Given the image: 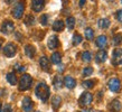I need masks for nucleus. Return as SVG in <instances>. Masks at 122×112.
<instances>
[{"mask_svg":"<svg viewBox=\"0 0 122 112\" xmlns=\"http://www.w3.org/2000/svg\"><path fill=\"white\" fill-rule=\"evenodd\" d=\"M14 29H15L14 22L10 21V20H6V21H4V24L1 25V29H0V31H1L2 34H5V35H9V34H11L12 31H14Z\"/></svg>","mask_w":122,"mask_h":112,"instance_id":"nucleus-7","label":"nucleus"},{"mask_svg":"<svg viewBox=\"0 0 122 112\" xmlns=\"http://www.w3.org/2000/svg\"><path fill=\"white\" fill-rule=\"evenodd\" d=\"M99 26H100V28L107 29V28H109V26H110V20L107 18L100 19V20H99Z\"/></svg>","mask_w":122,"mask_h":112,"instance_id":"nucleus-23","label":"nucleus"},{"mask_svg":"<svg viewBox=\"0 0 122 112\" xmlns=\"http://www.w3.org/2000/svg\"><path fill=\"white\" fill-rule=\"evenodd\" d=\"M64 84V80L63 77L61 76V75H56L55 77H54V86H55L56 89H61Z\"/></svg>","mask_w":122,"mask_h":112,"instance_id":"nucleus-19","label":"nucleus"},{"mask_svg":"<svg viewBox=\"0 0 122 112\" xmlns=\"http://www.w3.org/2000/svg\"><path fill=\"white\" fill-rule=\"evenodd\" d=\"M17 53V46L14 43H8L4 47V54L7 57H14Z\"/></svg>","mask_w":122,"mask_h":112,"instance_id":"nucleus-6","label":"nucleus"},{"mask_svg":"<svg viewBox=\"0 0 122 112\" xmlns=\"http://www.w3.org/2000/svg\"><path fill=\"white\" fill-rule=\"evenodd\" d=\"M81 112H92V111H91V110H82Z\"/></svg>","mask_w":122,"mask_h":112,"instance_id":"nucleus-38","label":"nucleus"},{"mask_svg":"<svg viewBox=\"0 0 122 112\" xmlns=\"http://www.w3.org/2000/svg\"><path fill=\"white\" fill-rule=\"evenodd\" d=\"M21 107H22V110L25 112H31L34 109V103L31 101V99L29 97H25L22 99Z\"/></svg>","mask_w":122,"mask_h":112,"instance_id":"nucleus-9","label":"nucleus"},{"mask_svg":"<svg viewBox=\"0 0 122 112\" xmlns=\"http://www.w3.org/2000/svg\"><path fill=\"white\" fill-rule=\"evenodd\" d=\"M93 73V68L92 67H85L83 70V76H90Z\"/></svg>","mask_w":122,"mask_h":112,"instance_id":"nucleus-31","label":"nucleus"},{"mask_svg":"<svg viewBox=\"0 0 122 112\" xmlns=\"http://www.w3.org/2000/svg\"><path fill=\"white\" fill-rule=\"evenodd\" d=\"M93 37H94V31L92 30V28L87 27V28L85 29V38L89 39V41H92Z\"/></svg>","mask_w":122,"mask_h":112,"instance_id":"nucleus-27","label":"nucleus"},{"mask_svg":"<svg viewBox=\"0 0 122 112\" xmlns=\"http://www.w3.org/2000/svg\"><path fill=\"white\" fill-rule=\"evenodd\" d=\"M1 95H2V90L0 89V97H1Z\"/></svg>","mask_w":122,"mask_h":112,"instance_id":"nucleus-40","label":"nucleus"},{"mask_svg":"<svg viewBox=\"0 0 122 112\" xmlns=\"http://www.w3.org/2000/svg\"><path fill=\"white\" fill-rule=\"evenodd\" d=\"M45 6V0H31V8L35 12H39L43 10Z\"/></svg>","mask_w":122,"mask_h":112,"instance_id":"nucleus-10","label":"nucleus"},{"mask_svg":"<svg viewBox=\"0 0 122 112\" xmlns=\"http://www.w3.org/2000/svg\"><path fill=\"white\" fill-rule=\"evenodd\" d=\"M113 44H114L115 46H120V45L122 44V35L121 34H117L114 36V38H113Z\"/></svg>","mask_w":122,"mask_h":112,"instance_id":"nucleus-29","label":"nucleus"},{"mask_svg":"<svg viewBox=\"0 0 122 112\" xmlns=\"http://www.w3.org/2000/svg\"><path fill=\"white\" fill-rule=\"evenodd\" d=\"M33 84V78L29 74H24L20 77V81H19V90L20 91H26Z\"/></svg>","mask_w":122,"mask_h":112,"instance_id":"nucleus-2","label":"nucleus"},{"mask_svg":"<svg viewBox=\"0 0 122 112\" xmlns=\"http://www.w3.org/2000/svg\"><path fill=\"white\" fill-rule=\"evenodd\" d=\"M82 36L80 35V34H74L73 35V39H72V43H73V45L74 46H76V45H78V44H81L82 43Z\"/></svg>","mask_w":122,"mask_h":112,"instance_id":"nucleus-26","label":"nucleus"},{"mask_svg":"<svg viewBox=\"0 0 122 112\" xmlns=\"http://www.w3.org/2000/svg\"><path fill=\"white\" fill-rule=\"evenodd\" d=\"M112 64L114 66H119L122 64V49L115 48L112 53Z\"/></svg>","mask_w":122,"mask_h":112,"instance_id":"nucleus-5","label":"nucleus"},{"mask_svg":"<svg viewBox=\"0 0 122 112\" xmlns=\"http://www.w3.org/2000/svg\"><path fill=\"white\" fill-rule=\"evenodd\" d=\"M6 77H7V81L9 84H11V85L17 84V76L15 75V73H8Z\"/></svg>","mask_w":122,"mask_h":112,"instance_id":"nucleus-21","label":"nucleus"},{"mask_svg":"<svg viewBox=\"0 0 122 112\" xmlns=\"http://www.w3.org/2000/svg\"><path fill=\"white\" fill-rule=\"evenodd\" d=\"M1 112H12V110H11V107H10V104H6L2 108V111Z\"/></svg>","mask_w":122,"mask_h":112,"instance_id":"nucleus-33","label":"nucleus"},{"mask_svg":"<svg viewBox=\"0 0 122 112\" xmlns=\"http://www.w3.org/2000/svg\"><path fill=\"white\" fill-rule=\"evenodd\" d=\"M109 89L111 90L112 92H115V93L120 92V90H121V82H120V80L117 77L111 78L109 81Z\"/></svg>","mask_w":122,"mask_h":112,"instance_id":"nucleus-8","label":"nucleus"},{"mask_svg":"<svg viewBox=\"0 0 122 112\" xmlns=\"http://www.w3.org/2000/svg\"><path fill=\"white\" fill-rule=\"evenodd\" d=\"M82 60L84 61V62H86V63L91 62L92 61V54H91V52L85 51V52L82 53Z\"/></svg>","mask_w":122,"mask_h":112,"instance_id":"nucleus-24","label":"nucleus"},{"mask_svg":"<svg viewBox=\"0 0 122 112\" xmlns=\"http://www.w3.org/2000/svg\"><path fill=\"white\" fill-rule=\"evenodd\" d=\"M35 94L36 97L39 99L43 102H46L48 100V97L51 95V90H49V86L44 82L38 83L36 89H35Z\"/></svg>","mask_w":122,"mask_h":112,"instance_id":"nucleus-1","label":"nucleus"},{"mask_svg":"<svg viewBox=\"0 0 122 112\" xmlns=\"http://www.w3.org/2000/svg\"><path fill=\"white\" fill-rule=\"evenodd\" d=\"M25 24H26L27 26H33L34 24H35V17L31 15H28L25 18Z\"/></svg>","mask_w":122,"mask_h":112,"instance_id":"nucleus-28","label":"nucleus"},{"mask_svg":"<svg viewBox=\"0 0 122 112\" xmlns=\"http://www.w3.org/2000/svg\"><path fill=\"white\" fill-rule=\"evenodd\" d=\"M2 111V104H1V103H0V112Z\"/></svg>","mask_w":122,"mask_h":112,"instance_id":"nucleus-39","label":"nucleus"},{"mask_svg":"<svg viewBox=\"0 0 122 112\" xmlns=\"http://www.w3.org/2000/svg\"><path fill=\"white\" fill-rule=\"evenodd\" d=\"M25 54H26L29 58H33L35 54H36V48L34 47L33 45H26L25 46Z\"/></svg>","mask_w":122,"mask_h":112,"instance_id":"nucleus-17","label":"nucleus"},{"mask_svg":"<svg viewBox=\"0 0 122 112\" xmlns=\"http://www.w3.org/2000/svg\"><path fill=\"white\" fill-rule=\"evenodd\" d=\"M15 70L18 72H24L25 71V67L21 66V65H19V64H16L15 65Z\"/></svg>","mask_w":122,"mask_h":112,"instance_id":"nucleus-34","label":"nucleus"},{"mask_svg":"<svg viewBox=\"0 0 122 112\" xmlns=\"http://www.w3.org/2000/svg\"><path fill=\"white\" fill-rule=\"evenodd\" d=\"M47 22H48V15H41V24L43 25V26H46L47 25Z\"/></svg>","mask_w":122,"mask_h":112,"instance_id":"nucleus-32","label":"nucleus"},{"mask_svg":"<svg viewBox=\"0 0 122 112\" xmlns=\"http://www.w3.org/2000/svg\"><path fill=\"white\" fill-rule=\"evenodd\" d=\"M51 60H52V62L54 64H61V62H62V55H61L58 52L53 53Z\"/></svg>","mask_w":122,"mask_h":112,"instance_id":"nucleus-22","label":"nucleus"},{"mask_svg":"<svg viewBox=\"0 0 122 112\" xmlns=\"http://www.w3.org/2000/svg\"><path fill=\"white\" fill-rule=\"evenodd\" d=\"M61 103H62V97H58V95L53 97V99H52V104H53V108H54V110H57V109L59 108Z\"/></svg>","mask_w":122,"mask_h":112,"instance_id":"nucleus-20","label":"nucleus"},{"mask_svg":"<svg viewBox=\"0 0 122 112\" xmlns=\"http://www.w3.org/2000/svg\"><path fill=\"white\" fill-rule=\"evenodd\" d=\"M64 27H65V24H64L63 20H55L54 24H53V29L55 30V31H63Z\"/></svg>","mask_w":122,"mask_h":112,"instance_id":"nucleus-18","label":"nucleus"},{"mask_svg":"<svg viewBox=\"0 0 122 112\" xmlns=\"http://www.w3.org/2000/svg\"><path fill=\"white\" fill-rule=\"evenodd\" d=\"M36 112H41V111H36Z\"/></svg>","mask_w":122,"mask_h":112,"instance_id":"nucleus-42","label":"nucleus"},{"mask_svg":"<svg viewBox=\"0 0 122 112\" xmlns=\"http://www.w3.org/2000/svg\"><path fill=\"white\" fill-rule=\"evenodd\" d=\"M107 2H111V1H112V0H107Z\"/></svg>","mask_w":122,"mask_h":112,"instance_id":"nucleus-41","label":"nucleus"},{"mask_svg":"<svg viewBox=\"0 0 122 112\" xmlns=\"http://www.w3.org/2000/svg\"><path fill=\"white\" fill-rule=\"evenodd\" d=\"M107 54L104 49H100L99 52L96 53V56H95V61L97 63H103L107 61Z\"/></svg>","mask_w":122,"mask_h":112,"instance_id":"nucleus-13","label":"nucleus"},{"mask_svg":"<svg viewBox=\"0 0 122 112\" xmlns=\"http://www.w3.org/2000/svg\"><path fill=\"white\" fill-rule=\"evenodd\" d=\"M93 101V95L90 92H84V93L82 94L80 99H78V103L81 107H87L92 103Z\"/></svg>","mask_w":122,"mask_h":112,"instance_id":"nucleus-3","label":"nucleus"},{"mask_svg":"<svg viewBox=\"0 0 122 112\" xmlns=\"http://www.w3.org/2000/svg\"><path fill=\"white\" fill-rule=\"evenodd\" d=\"M64 84L67 89H74L75 85H76V81L72 76H65L64 78Z\"/></svg>","mask_w":122,"mask_h":112,"instance_id":"nucleus-15","label":"nucleus"},{"mask_svg":"<svg viewBox=\"0 0 122 112\" xmlns=\"http://www.w3.org/2000/svg\"><path fill=\"white\" fill-rule=\"evenodd\" d=\"M96 45H97V47H100L101 49H103V47H105V46L107 45V36H104V35L99 36V37L96 38Z\"/></svg>","mask_w":122,"mask_h":112,"instance_id":"nucleus-16","label":"nucleus"},{"mask_svg":"<svg viewBox=\"0 0 122 112\" xmlns=\"http://www.w3.org/2000/svg\"><path fill=\"white\" fill-rule=\"evenodd\" d=\"M66 26L70 30H72L74 28V26H75V18L74 17H68V18L66 19Z\"/></svg>","mask_w":122,"mask_h":112,"instance_id":"nucleus-25","label":"nucleus"},{"mask_svg":"<svg viewBox=\"0 0 122 112\" xmlns=\"http://www.w3.org/2000/svg\"><path fill=\"white\" fill-rule=\"evenodd\" d=\"M39 65L44 71H49L51 70V65H49V61L46 56H41V60H39Z\"/></svg>","mask_w":122,"mask_h":112,"instance_id":"nucleus-14","label":"nucleus"},{"mask_svg":"<svg viewBox=\"0 0 122 112\" xmlns=\"http://www.w3.org/2000/svg\"><path fill=\"white\" fill-rule=\"evenodd\" d=\"M24 10H25V5L22 1H19L18 4H16V6L12 9V16L16 19H20L24 15Z\"/></svg>","mask_w":122,"mask_h":112,"instance_id":"nucleus-4","label":"nucleus"},{"mask_svg":"<svg viewBox=\"0 0 122 112\" xmlns=\"http://www.w3.org/2000/svg\"><path fill=\"white\" fill-rule=\"evenodd\" d=\"M59 45V41H58V37L55 36V35H53L51 37L48 38V41H47V46L49 49H55L58 47Z\"/></svg>","mask_w":122,"mask_h":112,"instance_id":"nucleus-11","label":"nucleus"},{"mask_svg":"<svg viewBox=\"0 0 122 112\" xmlns=\"http://www.w3.org/2000/svg\"><path fill=\"white\" fill-rule=\"evenodd\" d=\"M8 4H12V2H15V0H7Z\"/></svg>","mask_w":122,"mask_h":112,"instance_id":"nucleus-37","label":"nucleus"},{"mask_svg":"<svg viewBox=\"0 0 122 112\" xmlns=\"http://www.w3.org/2000/svg\"><path fill=\"white\" fill-rule=\"evenodd\" d=\"M86 2V0H80V7H83Z\"/></svg>","mask_w":122,"mask_h":112,"instance_id":"nucleus-36","label":"nucleus"},{"mask_svg":"<svg viewBox=\"0 0 122 112\" xmlns=\"http://www.w3.org/2000/svg\"><path fill=\"white\" fill-rule=\"evenodd\" d=\"M0 47H1V44H0Z\"/></svg>","mask_w":122,"mask_h":112,"instance_id":"nucleus-43","label":"nucleus"},{"mask_svg":"<svg viewBox=\"0 0 122 112\" xmlns=\"http://www.w3.org/2000/svg\"><path fill=\"white\" fill-rule=\"evenodd\" d=\"M117 18H118V20L122 24V9H121V10H119L118 12H117Z\"/></svg>","mask_w":122,"mask_h":112,"instance_id":"nucleus-35","label":"nucleus"},{"mask_svg":"<svg viewBox=\"0 0 122 112\" xmlns=\"http://www.w3.org/2000/svg\"><path fill=\"white\" fill-rule=\"evenodd\" d=\"M121 102L118 100V99H115V100H113L109 104V110H110V112H120L121 111Z\"/></svg>","mask_w":122,"mask_h":112,"instance_id":"nucleus-12","label":"nucleus"},{"mask_svg":"<svg viewBox=\"0 0 122 112\" xmlns=\"http://www.w3.org/2000/svg\"><path fill=\"white\" fill-rule=\"evenodd\" d=\"M121 2H122V0H121Z\"/></svg>","mask_w":122,"mask_h":112,"instance_id":"nucleus-44","label":"nucleus"},{"mask_svg":"<svg viewBox=\"0 0 122 112\" xmlns=\"http://www.w3.org/2000/svg\"><path fill=\"white\" fill-rule=\"evenodd\" d=\"M94 81H91V80H87V81H84L83 82V86L86 87V89H92L93 86H94Z\"/></svg>","mask_w":122,"mask_h":112,"instance_id":"nucleus-30","label":"nucleus"}]
</instances>
